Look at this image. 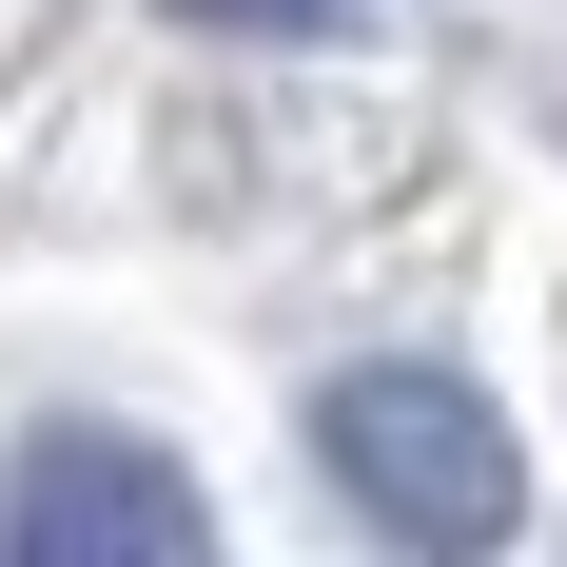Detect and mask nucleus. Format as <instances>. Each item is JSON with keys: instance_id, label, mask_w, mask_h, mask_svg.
Wrapping results in <instances>:
<instances>
[{"instance_id": "f257e3e1", "label": "nucleus", "mask_w": 567, "mask_h": 567, "mask_svg": "<svg viewBox=\"0 0 567 567\" xmlns=\"http://www.w3.org/2000/svg\"><path fill=\"white\" fill-rule=\"evenodd\" d=\"M313 451H333V489L372 528H411V548H509V509H528L489 392H470V372H411V352H392V372H333Z\"/></svg>"}, {"instance_id": "f03ea898", "label": "nucleus", "mask_w": 567, "mask_h": 567, "mask_svg": "<svg viewBox=\"0 0 567 567\" xmlns=\"http://www.w3.org/2000/svg\"><path fill=\"white\" fill-rule=\"evenodd\" d=\"M0 548L20 567H196V489L117 431H40L20 489H0Z\"/></svg>"}, {"instance_id": "7ed1b4c3", "label": "nucleus", "mask_w": 567, "mask_h": 567, "mask_svg": "<svg viewBox=\"0 0 567 567\" xmlns=\"http://www.w3.org/2000/svg\"><path fill=\"white\" fill-rule=\"evenodd\" d=\"M176 20H255V40H293V20H352V0H176Z\"/></svg>"}]
</instances>
